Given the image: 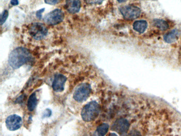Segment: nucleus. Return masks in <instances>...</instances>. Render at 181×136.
<instances>
[{"label":"nucleus","mask_w":181,"mask_h":136,"mask_svg":"<svg viewBox=\"0 0 181 136\" xmlns=\"http://www.w3.org/2000/svg\"><path fill=\"white\" fill-rule=\"evenodd\" d=\"M52 111L50 109H46L45 112H44L43 118H47L51 116Z\"/></svg>","instance_id":"19"},{"label":"nucleus","mask_w":181,"mask_h":136,"mask_svg":"<svg viewBox=\"0 0 181 136\" xmlns=\"http://www.w3.org/2000/svg\"><path fill=\"white\" fill-rule=\"evenodd\" d=\"M148 27V24L146 20L135 21L133 24V28L134 30L140 33L143 34L146 31Z\"/></svg>","instance_id":"12"},{"label":"nucleus","mask_w":181,"mask_h":136,"mask_svg":"<svg viewBox=\"0 0 181 136\" xmlns=\"http://www.w3.org/2000/svg\"><path fill=\"white\" fill-rule=\"evenodd\" d=\"M67 79V77L63 75H56L52 83V88L56 92H62L64 89V85Z\"/></svg>","instance_id":"9"},{"label":"nucleus","mask_w":181,"mask_h":136,"mask_svg":"<svg viewBox=\"0 0 181 136\" xmlns=\"http://www.w3.org/2000/svg\"><path fill=\"white\" fill-rule=\"evenodd\" d=\"M29 34L36 40H43L48 34V29L44 24L40 22L32 23L29 28Z\"/></svg>","instance_id":"3"},{"label":"nucleus","mask_w":181,"mask_h":136,"mask_svg":"<svg viewBox=\"0 0 181 136\" xmlns=\"http://www.w3.org/2000/svg\"><path fill=\"white\" fill-rule=\"evenodd\" d=\"M104 0H85L87 3L89 4H100Z\"/></svg>","instance_id":"17"},{"label":"nucleus","mask_w":181,"mask_h":136,"mask_svg":"<svg viewBox=\"0 0 181 136\" xmlns=\"http://www.w3.org/2000/svg\"><path fill=\"white\" fill-rule=\"evenodd\" d=\"M91 88L88 84H83L78 86L75 90L73 98L78 102H83L87 100L90 95Z\"/></svg>","instance_id":"6"},{"label":"nucleus","mask_w":181,"mask_h":136,"mask_svg":"<svg viewBox=\"0 0 181 136\" xmlns=\"http://www.w3.org/2000/svg\"><path fill=\"white\" fill-rule=\"evenodd\" d=\"M128 136H141V134L139 132H138V131L136 130H133L132 132H130V134Z\"/></svg>","instance_id":"21"},{"label":"nucleus","mask_w":181,"mask_h":136,"mask_svg":"<svg viewBox=\"0 0 181 136\" xmlns=\"http://www.w3.org/2000/svg\"><path fill=\"white\" fill-rule=\"evenodd\" d=\"M37 105V99L36 97L35 92L32 93L30 96L27 102L28 110L32 112L33 111Z\"/></svg>","instance_id":"14"},{"label":"nucleus","mask_w":181,"mask_h":136,"mask_svg":"<svg viewBox=\"0 0 181 136\" xmlns=\"http://www.w3.org/2000/svg\"><path fill=\"white\" fill-rule=\"evenodd\" d=\"M119 10L124 18L126 20H134L138 18L141 14L140 8L132 5L122 7Z\"/></svg>","instance_id":"5"},{"label":"nucleus","mask_w":181,"mask_h":136,"mask_svg":"<svg viewBox=\"0 0 181 136\" xmlns=\"http://www.w3.org/2000/svg\"><path fill=\"white\" fill-rule=\"evenodd\" d=\"M64 18V12L59 9H56L47 13L44 17V22L48 25L55 26L62 22Z\"/></svg>","instance_id":"4"},{"label":"nucleus","mask_w":181,"mask_h":136,"mask_svg":"<svg viewBox=\"0 0 181 136\" xmlns=\"http://www.w3.org/2000/svg\"><path fill=\"white\" fill-rule=\"evenodd\" d=\"M110 128L109 125L104 123L97 127L94 133V136H105Z\"/></svg>","instance_id":"13"},{"label":"nucleus","mask_w":181,"mask_h":136,"mask_svg":"<svg viewBox=\"0 0 181 136\" xmlns=\"http://www.w3.org/2000/svg\"><path fill=\"white\" fill-rule=\"evenodd\" d=\"M81 2L80 0H66L65 9L72 14L78 13L81 9Z\"/></svg>","instance_id":"10"},{"label":"nucleus","mask_w":181,"mask_h":136,"mask_svg":"<svg viewBox=\"0 0 181 136\" xmlns=\"http://www.w3.org/2000/svg\"><path fill=\"white\" fill-rule=\"evenodd\" d=\"M108 136H118V135H117L115 133L112 132V133H110L108 135Z\"/></svg>","instance_id":"23"},{"label":"nucleus","mask_w":181,"mask_h":136,"mask_svg":"<svg viewBox=\"0 0 181 136\" xmlns=\"http://www.w3.org/2000/svg\"><path fill=\"white\" fill-rule=\"evenodd\" d=\"M10 3L12 5H17L19 4V1L18 0H11Z\"/></svg>","instance_id":"22"},{"label":"nucleus","mask_w":181,"mask_h":136,"mask_svg":"<svg viewBox=\"0 0 181 136\" xmlns=\"http://www.w3.org/2000/svg\"><path fill=\"white\" fill-rule=\"evenodd\" d=\"M130 124L128 121L125 119H120L116 120L112 126L111 129L118 133L121 136H125L128 132Z\"/></svg>","instance_id":"7"},{"label":"nucleus","mask_w":181,"mask_h":136,"mask_svg":"<svg viewBox=\"0 0 181 136\" xmlns=\"http://www.w3.org/2000/svg\"><path fill=\"white\" fill-rule=\"evenodd\" d=\"M32 55L28 50L24 47H18L9 54L8 63L12 69H17L30 61Z\"/></svg>","instance_id":"1"},{"label":"nucleus","mask_w":181,"mask_h":136,"mask_svg":"<svg viewBox=\"0 0 181 136\" xmlns=\"http://www.w3.org/2000/svg\"><path fill=\"white\" fill-rule=\"evenodd\" d=\"M179 35V32L177 29H174L167 33L164 36V40L167 43H173L176 42Z\"/></svg>","instance_id":"11"},{"label":"nucleus","mask_w":181,"mask_h":136,"mask_svg":"<svg viewBox=\"0 0 181 136\" xmlns=\"http://www.w3.org/2000/svg\"><path fill=\"white\" fill-rule=\"evenodd\" d=\"M119 3H124L125 2H126L127 0H117Z\"/></svg>","instance_id":"24"},{"label":"nucleus","mask_w":181,"mask_h":136,"mask_svg":"<svg viewBox=\"0 0 181 136\" xmlns=\"http://www.w3.org/2000/svg\"><path fill=\"white\" fill-rule=\"evenodd\" d=\"M62 0H44L45 3L49 5H55L59 3Z\"/></svg>","instance_id":"18"},{"label":"nucleus","mask_w":181,"mask_h":136,"mask_svg":"<svg viewBox=\"0 0 181 136\" xmlns=\"http://www.w3.org/2000/svg\"><path fill=\"white\" fill-rule=\"evenodd\" d=\"M9 16V12L7 10H4L3 13L1 14V24H3L5 21L8 19Z\"/></svg>","instance_id":"16"},{"label":"nucleus","mask_w":181,"mask_h":136,"mask_svg":"<svg viewBox=\"0 0 181 136\" xmlns=\"http://www.w3.org/2000/svg\"><path fill=\"white\" fill-rule=\"evenodd\" d=\"M154 24L156 27L161 30H166L169 27L168 23L165 20L162 19H155Z\"/></svg>","instance_id":"15"},{"label":"nucleus","mask_w":181,"mask_h":136,"mask_svg":"<svg viewBox=\"0 0 181 136\" xmlns=\"http://www.w3.org/2000/svg\"><path fill=\"white\" fill-rule=\"evenodd\" d=\"M100 112V106L95 101H92L86 104L81 113L82 119L84 121L91 122L96 120Z\"/></svg>","instance_id":"2"},{"label":"nucleus","mask_w":181,"mask_h":136,"mask_svg":"<svg viewBox=\"0 0 181 136\" xmlns=\"http://www.w3.org/2000/svg\"><path fill=\"white\" fill-rule=\"evenodd\" d=\"M6 127L10 131H16L21 128L22 124V119L17 114L8 116L5 121Z\"/></svg>","instance_id":"8"},{"label":"nucleus","mask_w":181,"mask_h":136,"mask_svg":"<svg viewBox=\"0 0 181 136\" xmlns=\"http://www.w3.org/2000/svg\"><path fill=\"white\" fill-rule=\"evenodd\" d=\"M45 8L42 9H40V10H38L37 12H36V17L38 18V19H41L42 17V13L44 11Z\"/></svg>","instance_id":"20"}]
</instances>
